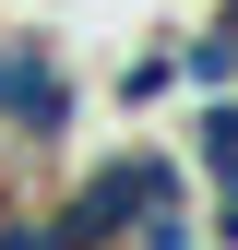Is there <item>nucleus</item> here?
<instances>
[{
	"instance_id": "nucleus-5",
	"label": "nucleus",
	"mask_w": 238,
	"mask_h": 250,
	"mask_svg": "<svg viewBox=\"0 0 238 250\" xmlns=\"http://www.w3.org/2000/svg\"><path fill=\"white\" fill-rule=\"evenodd\" d=\"M48 60H60L48 24H0V107H12V83H24V72H48Z\"/></svg>"
},
{
	"instance_id": "nucleus-8",
	"label": "nucleus",
	"mask_w": 238,
	"mask_h": 250,
	"mask_svg": "<svg viewBox=\"0 0 238 250\" xmlns=\"http://www.w3.org/2000/svg\"><path fill=\"white\" fill-rule=\"evenodd\" d=\"M191 250H202V238H191Z\"/></svg>"
},
{
	"instance_id": "nucleus-4",
	"label": "nucleus",
	"mask_w": 238,
	"mask_h": 250,
	"mask_svg": "<svg viewBox=\"0 0 238 250\" xmlns=\"http://www.w3.org/2000/svg\"><path fill=\"white\" fill-rule=\"evenodd\" d=\"M107 96H119V119H131V107H155V96H178V72H167V36H143V48H119V72H107Z\"/></svg>"
},
{
	"instance_id": "nucleus-1",
	"label": "nucleus",
	"mask_w": 238,
	"mask_h": 250,
	"mask_svg": "<svg viewBox=\"0 0 238 250\" xmlns=\"http://www.w3.org/2000/svg\"><path fill=\"white\" fill-rule=\"evenodd\" d=\"M83 131V72H72V48L48 60V72H24L12 83V107H0V143H12V167H60Z\"/></svg>"
},
{
	"instance_id": "nucleus-3",
	"label": "nucleus",
	"mask_w": 238,
	"mask_h": 250,
	"mask_svg": "<svg viewBox=\"0 0 238 250\" xmlns=\"http://www.w3.org/2000/svg\"><path fill=\"white\" fill-rule=\"evenodd\" d=\"M178 167H191V179H226V167H238V83H226V96H191V119H178Z\"/></svg>"
},
{
	"instance_id": "nucleus-2",
	"label": "nucleus",
	"mask_w": 238,
	"mask_h": 250,
	"mask_svg": "<svg viewBox=\"0 0 238 250\" xmlns=\"http://www.w3.org/2000/svg\"><path fill=\"white\" fill-rule=\"evenodd\" d=\"M202 238V179L178 167V143H131V238L119 250H191Z\"/></svg>"
},
{
	"instance_id": "nucleus-7",
	"label": "nucleus",
	"mask_w": 238,
	"mask_h": 250,
	"mask_svg": "<svg viewBox=\"0 0 238 250\" xmlns=\"http://www.w3.org/2000/svg\"><path fill=\"white\" fill-rule=\"evenodd\" d=\"M0 167H12V143H0Z\"/></svg>"
},
{
	"instance_id": "nucleus-6",
	"label": "nucleus",
	"mask_w": 238,
	"mask_h": 250,
	"mask_svg": "<svg viewBox=\"0 0 238 250\" xmlns=\"http://www.w3.org/2000/svg\"><path fill=\"white\" fill-rule=\"evenodd\" d=\"M202 250H238V167L202 179Z\"/></svg>"
}]
</instances>
